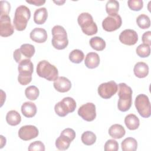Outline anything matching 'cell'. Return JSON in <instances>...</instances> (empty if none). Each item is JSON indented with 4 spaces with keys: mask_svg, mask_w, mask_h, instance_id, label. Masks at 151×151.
<instances>
[{
    "mask_svg": "<svg viewBox=\"0 0 151 151\" xmlns=\"http://www.w3.org/2000/svg\"><path fill=\"white\" fill-rule=\"evenodd\" d=\"M73 140L68 136L61 133L60 136L55 140V146L60 150H67Z\"/></svg>",
    "mask_w": 151,
    "mask_h": 151,
    "instance_id": "cell-21",
    "label": "cell"
},
{
    "mask_svg": "<svg viewBox=\"0 0 151 151\" xmlns=\"http://www.w3.org/2000/svg\"><path fill=\"white\" fill-rule=\"evenodd\" d=\"M122 24L121 17L118 15H109L102 22L103 29L107 32H112L119 29Z\"/></svg>",
    "mask_w": 151,
    "mask_h": 151,
    "instance_id": "cell-12",
    "label": "cell"
},
{
    "mask_svg": "<svg viewBox=\"0 0 151 151\" xmlns=\"http://www.w3.org/2000/svg\"><path fill=\"white\" fill-rule=\"evenodd\" d=\"M127 5L129 8L133 11H138L143 6V2L142 0H129Z\"/></svg>",
    "mask_w": 151,
    "mask_h": 151,
    "instance_id": "cell-34",
    "label": "cell"
},
{
    "mask_svg": "<svg viewBox=\"0 0 151 151\" xmlns=\"http://www.w3.org/2000/svg\"><path fill=\"white\" fill-rule=\"evenodd\" d=\"M14 27L11 24L9 15L1 16L0 18V35L3 37H9L14 33Z\"/></svg>",
    "mask_w": 151,
    "mask_h": 151,
    "instance_id": "cell-15",
    "label": "cell"
},
{
    "mask_svg": "<svg viewBox=\"0 0 151 151\" xmlns=\"http://www.w3.org/2000/svg\"><path fill=\"white\" fill-rule=\"evenodd\" d=\"M124 123L126 127L131 130L137 129L140 125L139 118L134 114H129L124 118Z\"/></svg>",
    "mask_w": 151,
    "mask_h": 151,
    "instance_id": "cell-24",
    "label": "cell"
},
{
    "mask_svg": "<svg viewBox=\"0 0 151 151\" xmlns=\"http://www.w3.org/2000/svg\"><path fill=\"white\" fill-rule=\"evenodd\" d=\"M6 121L11 126H17L21 121V117L19 113L15 110L9 111L6 116Z\"/></svg>",
    "mask_w": 151,
    "mask_h": 151,
    "instance_id": "cell-26",
    "label": "cell"
},
{
    "mask_svg": "<svg viewBox=\"0 0 151 151\" xmlns=\"http://www.w3.org/2000/svg\"><path fill=\"white\" fill-rule=\"evenodd\" d=\"M52 46L57 50H63L68 44L67 34L65 29L61 25H55L52 28Z\"/></svg>",
    "mask_w": 151,
    "mask_h": 151,
    "instance_id": "cell-5",
    "label": "cell"
},
{
    "mask_svg": "<svg viewBox=\"0 0 151 151\" xmlns=\"http://www.w3.org/2000/svg\"><path fill=\"white\" fill-rule=\"evenodd\" d=\"M119 101L117 104L118 109L123 112L127 111L132 106V90L124 83L118 85Z\"/></svg>",
    "mask_w": 151,
    "mask_h": 151,
    "instance_id": "cell-1",
    "label": "cell"
},
{
    "mask_svg": "<svg viewBox=\"0 0 151 151\" xmlns=\"http://www.w3.org/2000/svg\"><path fill=\"white\" fill-rule=\"evenodd\" d=\"M134 105L139 114L144 118H148L151 115L150 103L148 97L144 94H139L135 99Z\"/></svg>",
    "mask_w": 151,
    "mask_h": 151,
    "instance_id": "cell-8",
    "label": "cell"
},
{
    "mask_svg": "<svg viewBox=\"0 0 151 151\" xmlns=\"http://www.w3.org/2000/svg\"><path fill=\"white\" fill-rule=\"evenodd\" d=\"M54 87L55 89L61 93L68 91L71 87V81L65 77H59L54 81Z\"/></svg>",
    "mask_w": 151,
    "mask_h": 151,
    "instance_id": "cell-16",
    "label": "cell"
},
{
    "mask_svg": "<svg viewBox=\"0 0 151 151\" xmlns=\"http://www.w3.org/2000/svg\"><path fill=\"white\" fill-rule=\"evenodd\" d=\"M18 82L23 86L27 85L32 80V74L34 70L33 64L29 59L22 60L18 65Z\"/></svg>",
    "mask_w": 151,
    "mask_h": 151,
    "instance_id": "cell-4",
    "label": "cell"
},
{
    "mask_svg": "<svg viewBox=\"0 0 151 151\" xmlns=\"http://www.w3.org/2000/svg\"><path fill=\"white\" fill-rule=\"evenodd\" d=\"M1 137V147L0 148H2L4 147V145H5L6 144V139L5 137H4V136L2 135L0 136Z\"/></svg>",
    "mask_w": 151,
    "mask_h": 151,
    "instance_id": "cell-40",
    "label": "cell"
},
{
    "mask_svg": "<svg viewBox=\"0 0 151 151\" xmlns=\"http://www.w3.org/2000/svg\"><path fill=\"white\" fill-rule=\"evenodd\" d=\"M150 37H151V32L150 31L145 32L142 37V40L143 42V44H147L148 45H151V41H150Z\"/></svg>",
    "mask_w": 151,
    "mask_h": 151,
    "instance_id": "cell-38",
    "label": "cell"
},
{
    "mask_svg": "<svg viewBox=\"0 0 151 151\" xmlns=\"http://www.w3.org/2000/svg\"><path fill=\"white\" fill-rule=\"evenodd\" d=\"M123 151H135L137 147V142L133 137H127L124 139L121 143Z\"/></svg>",
    "mask_w": 151,
    "mask_h": 151,
    "instance_id": "cell-25",
    "label": "cell"
},
{
    "mask_svg": "<svg viewBox=\"0 0 151 151\" xmlns=\"http://www.w3.org/2000/svg\"><path fill=\"white\" fill-rule=\"evenodd\" d=\"M133 72L137 77L145 78L149 74V66L144 62H138L134 66Z\"/></svg>",
    "mask_w": 151,
    "mask_h": 151,
    "instance_id": "cell-20",
    "label": "cell"
},
{
    "mask_svg": "<svg viewBox=\"0 0 151 151\" xmlns=\"http://www.w3.org/2000/svg\"><path fill=\"white\" fill-rule=\"evenodd\" d=\"M35 47L33 45L30 44H24L21 45L19 48L16 49L13 56L15 61L17 63H19L24 59L31 58L35 53Z\"/></svg>",
    "mask_w": 151,
    "mask_h": 151,
    "instance_id": "cell-9",
    "label": "cell"
},
{
    "mask_svg": "<svg viewBox=\"0 0 151 151\" xmlns=\"http://www.w3.org/2000/svg\"><path fill=\"white\" fill-rule=\"evenodd\" d=\"M125 133L124 128L119 124H114L109 129V134L113 139H120L124 136Z\"/></svg>",
    "mask_w": 151,
    "mask_h": 151,
    "instance_id": "cell-22",
    "label": "cell"
},
{
    "mask_svg": "<svg viewBox=\"0 0 151 151\" xmlns=\"http://www.w3.org/2000/svg\"><path fill=\"white\" fill-rule=\"evenodd\" d=\"M78 114L87 122L94 120L96 117L95 104L93 103H87L82 105L78 110Z\"/></svg>",
    "mask_w": 151,
    "mask_h": 151,
    "instance_id": "cell-11",
    "label": "cell"
},
{
    "mask_svg": "<svg viewBox=\"0 0 151 151\" xmlns=\"http://www.w3.org/2000/svg\"><path fill=\"white\" fill-rule=\"evenodd\" d=\"M39 90L35 86H28L25 90V96L30 100H35L39 96Z\"/></svg>",
    "mask_w": 151,
    "mask_h": 151,
    "instance_id": "cell-31",
    "label": "cell"
},
{
    "mask_svg": "<svg viewBox=\"0 0 151 151\" xmlns=\"http://www.w3.org/2000/svg\"><path fill=\"white\" fill-rule=\"evenodd\" d=\"M84 64L86 66L90 69L98 67L100 64V57L96 52H90L88 53L85 58Z\"/></svg>",
    "mask_w": 151,
    "mask_h": 151,
    "instance_id": "cell-18",
    "label": "cell"
},
{
    "mask_svg": "<svg viewBox=\"0 0 151 151\" xmlns=\"http://www.w3.org/2000/svg\"><path fill=\"white\" fill-rule=\"evenodd\" d=\"M136 52L140 57H147L150 54V47L147 44H142L136 48Z\"/></svg>",
    "mask_w": 151,
    "mask_h": 151,
    "instance_id": "cell-33",
    "label": "cell"
},
{
    "mask_svg": "<svg viewBox=\"0 0 151 151\" xmlns=\"http://www.w3.org/2000/svg\"><path fill=\"white\" fill-rule=\"evenodd\" d=\"M30 17L31 11L27 6L25 5L18 6L15 10L13 21L14 28L19 31L24 30Z\"/></svg>",
    "mask_w": 151,
    "mask_h": 151,
    "instance_id": "cell-2",
    "label": "cell"
},
{
    "mask_svg": "<svg viewBox=\"0 0 151 151\" xmlns=\"http://www.w3.org/2000/svg\"><path fill=\"white\" fill-rule=\"evenodd\" d=\"M21 112L26 117H32L37 113V106L32 102H25L21 106Z\"/></svg>",
    "mask_w": 151,
    "mask_h": 151,
    "instance_id": "cell-19",
    "label": "cell"
},
{
    "mask_svg": "<svg viewBox=\"0 0 151 151\" xmlns=\"http://www.w3.org/2000/svg\"><path fill=\"white\" fill-rule=\"evenodd\" d=\"M1 16L8 15L10 11L11 5L10 4L6 1H1Z\"/></svg>",
    "mask_w": 151,
    "mask_h": 151,
    "instance_id": "cell-37",
    "label": "cell"
},
{
    "mask_svg": "<svg viewBox=\"0 0 151 151\" xmlns=\"http://www.w3.org/2000/svg\"><path fill=\"white\" fill-rule=\"evenodd\" d=\"M69 60L73 63H80L84 59V54L83 52L78 49L73 50L69 54Z\"/></svg>",
    "mask_w": 151,
    "mask_h": 151,
    "instance_id": "cell-30",
    "label": "cell"
},
{
    "mask_svg": "<svg viewBox=\"0 0 151 151\" xmlns=\"http://www.w3.org/2000/svg\"><path fill=\"white\" fill-rule=\"evenodd\" d=\"M118 90V85L114 81L101 83L98 87V94L104 99H109L114 95Z\"/></svg>",
    "mask_w": 151,
    "mask_h": 151,
    "instance_id": "cell-10",
    "label": "cell"
},
{
    "mask_svg": "<svg viewBox=\"0 0 151 151\" xmlns=\"http://www.w3.org/2000/svg\"><path fill=\"white\" fill-rule=\"evenodd\" d=\"M76 108V102L74 99L70 97H66L55 105L54 110L60 117H64L69 113L73 112Z\"/></svg>",
    "mask_w": 151,
    "mask_h": 151,
    "instance_id": "cell-7",
    "label": "cell"
},
{
    "mask_svg": "<svg viewBox=\"0 0 151 151\" xmlns=\"http://www.w3.org/2000/svg\"><path fill=\"white\" fill-rule=\"evenodd\" d=\"M38 135V129L33 125H25L22 126L18 131L19 137L24 140L27 141L37 137Z\"/></svg>",
    "mask_w": 151,
    "mask_h": 151,
    "instance_id": "cell-13",
    "label": "cell"
},
{
    "mask_svg": "<svg viewBox=\"0 0 151 151\" xmlns=\"http://www.w3.org/2000/svg\"><path fill=\"white\" fill-rule=\"evenodd\" d=\"M28 4L34 5L35 6H41L45 3V0H32V1H26Z\"/></svg>",
    "mask_w": 151,
    "mask_h": 151,
    "instance_id": "cell-39",
    "label": "cell"
},
{
    "mask_svg": "<svg viewBox=\"0 0 151 151\" xmlns=\"http://www.w3.org/2000/svg\"><path fill=\"white\" fill-rule=\"evenodd\" d=\"M36 71L39 77L44 78L50 81H55L58 78L57 68L47 60L40 61L37 64Z\"/></svg>",
    "mask_w": 151,
    "mask_h": 151,
    "instance_id": "cell-3",
    "label": "cell"
},
{
    "mask_svg": "<svg viewBox=\"0 0 151 151\" xmlns=\"http://www.w3.org/2000/svg\"><path fill=\"white\" fill-rule=\"evenodd\" d=\"M137 25L142 29L149 28L150 26V20L149 17L145 14H140L136 18Z\"/></svg>",
    "mask_w": 151,
    "mask_h": 151,
    "instance_id": "cell-32",
    "label": "cell"
},
{
    "mask_svg": "<svg viewBox=\"0 0 151 151\" xmlns=\"http://www.w3.org/2000/svg\"><path fill=\"white\" fill-rule=\"evenodd\" d=\"M48 17L47 10L45 8H40L35 10L34 14V21L38 25L43 24L47 20Z\"/></svg>",
    "mask_w": 151,
    "mask_h": 151,
    "instance_id": "cell-23",
    "label": "cell"
},
{
    "mask_svg": "<svg viewBox=\"0 0 151 151\" xmlns=\"http://www.w3.org/2000/svg\"><path fill=\"white\" fill-rule=\"evenodd\" d=\"M30 38L37 43H43L47 39V33L45 29L42 28H35L29 34Z\"/></svg>",
    "mask_w": 151,
    "mask_h": 151,
    "instance_id": "cell-17",
    "label": "cell"
},
{
    "mask_svg": "<svg viewBox=\"0 0 151 151\" xmlns=\"http://www.w3.org/2000/svg\"><path fill=\"white\" fill-rule=\"evenodd\" d=\"M77 21L82 31L85 34L93 35L97 32V24L93 21V18L89 13L83 12L80 14L78 17Z\"/></svg>",
    "mask_w": 151,
    "mask_h": 151,
    "instance_id": "cell-6",
    "label": "cell"
},
{
    "mask_svg": "<svg viewBox=\"0 0 151 151\" xmlns=\"http://www.w3.org/2000/svg\"><path fill=\"white\" fill-rule=\"evenodd\" d=\"M45 146L41 141H35L29 145L28 150L29 151H44Z\"/></svg>",
    "mask_w": 151,
    "mask_h": 151,
    "instance_id": "cell-36",
    "label": "cell"
},
{
    "mask_svg": "<svg viewBox=\"0 0 151 151\" xmlns=\"http://www.w3.org/2000/svg\"><path fill=\"white\" fill-rule=\"evenodd\" d=\"M96 134L91 131L84 132L81 137L82 142L87 146L93 145L96 141Z\"/></svg>",
    "mask_w": 151,
    "mask_h": 151,
    "instance_id": "cell-29",
    "label": "cell"
},
{
    "mask_svg": "<svg viewBox=\"0 0 151 151\" xmlns=\"http://www.w3.org/2000/svg\"><path fill=\"white\" fill-rule=\"evenodd\" d=\"M54 2L56 3L58 5H62L64 2H65V1H54Z\"/></svg>",
    "mask_w": 151,
    "mask_h": 151,
    "instance_id": "cell-41",
    "label": "cell"
},
{
    "mask_svg": "<svg viewBox=\"0 0 151 151\" xmlns=\"http://www.w3.org/2000/svg\"><path fill=\"white\" fill-rule=\"evenodd\" d=\"M119 9V3L116 0H109L106 5V11L109 15L117 14Z\"/></svg>",
    "mask_w": 151,
    "mask_h": 151,
    "instance_id": "cell-28",
    "label": "cell"
},
{
    "mask_svg": "<svg viewBox=\"0 0 151 151\" xmlns=\"http://www.w3.org/2000/svg\"><path fill=\"white\" fill-rule=\"evenodd\" d=\"M119 149V143L114 139L108 140L104 145L105 151H117Z\"/></svg>",
    "mask_w": 151,
    "mask_h": 151,
    "instance_id": "cell-35",
    "label": "cell"
},
{
    "mask_svg": "<svg viewBox=\"0 0 151 151\" xmlns=\"http://www.w3.org/2000/svg\"><path fill=\"white\" fill-rule=\"evenodd\" d=\"M91 47L96 51H103L106 47V42L101 37H94L90 40Z\"/></svg>",
    "mask_w": 151,
    "mask_h": 151,
    "instance_id": "cell-27",
    "label": "cell"
},
{
    "mask_svg": "<svg viewBox=\"0 0 151 151\" xmlns=\"http://www.w3.org/2000/svg\"><path fill=\"white\" fill-rule=\"evenodd\" d=\"M119 38L122 43L127 45H133L137 42L138 35L134 30L126 29L120 33Z\"/></svg>",
    "mask_w": 151,
    "mask_h": 151,
    "instance_id": "cell-14",
    "label": "cell"
}]
</instances>
